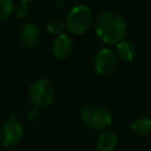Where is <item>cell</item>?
Wrapping results in <instances>:
<instances>
[{"mask_svg": "<svg viewBox=\"0 0 151 151\" xmlns=\"http://www.w3.org/2000/svg\"><path fill=\"white\" fill-rule=\"evenodd\" d=\"M94 32L103 42L116 45L125 40L127 33L126 19L117 9H105L96 18Z\"/></svg>", "mask_w": 151, "mask_h": 151, "instance_id": "1", "label": "cell"}, {"mask_svg": "<svg viewBox=\"0 0 151 151\" xmlns=\"http://www.w3.org/2000/svg\"><path fill=\"white\" fill-rule=\"evenodd\" d=\"M80 119L87 127L96 131H105L112 124L110 110L100 104H88L80 110Z\"/></svg>", "mask_w": 151, "mask_h": 151, "instance_id": "2", "label": "cell"}, {"mask_svg": "<svg viewBox=\"0 0 151 151\" xmlns=\"http://www.w3.org/2000/svg\"><path fill=\"white\" fill-rule=\"evenodd\" d=\"M93 24V14L88 6L76 5L73 6L65 19V28L72 34L80 35L87 32Z\"/></svg>", "mask_w": 151, "mask_h": 151, "instance_id": "3", "label": "cell"}, {"mask_svg": "<svg viewBox=\"0 0 151 151\" xmlns=\"http://www.w3.org/2000/svg\"><path fill=\"white\" fill-rule=\"evenodd\" d=\"M54 87L45 78H38L28 86V98L35 109H46L54 101Z\"/></svg>", "mask_w": 151, "mask_h": 151, "instance_id": "4", "label": "cell"}, {"mask_svg": "<svg viewBox=\"0 0 151 151\" xmlns=\"http://www.w3.org/2000/svg\"><path fill=\"white\" fill-rule=\"evenodd\" d=\"M24 137V126L13 113L0 125V145L4 147L17 146Z\"/></svg>", "mask_w": 151, "mask_h": 151, "instance_id": "5", "label": "cell"}, {"mask_svg": "<svg viewBox=\"0 0 151 151\" xmlns=\"http://www.w3.org/2000/svg\"><path fill=\"white\" fill-rule=\"evenodd\" d=\"M118 58L113 50L103 47L98 50L92 58V67L100 76L111 74L117 67Z\"/></svg>", "mask_w": 151, "mask_h": 151, "instance_id": "6", "label": "cell"}, {"mask_svg": "<svg viewBox=\"0 0 151 151\" xmlns=\"http://www.w3.org/2000/svg\"><path fill=\"white\" fill-rule=\"evenodd\" d=\"M19 40L26 48H35L41 41V29L39 25L32 21L25 22L19 32Z\"/></svg>", "mask_w": 151, "mask_h": 151, "instance_id": "7", "label": "cell"}, {"mask_svg": "<svg viewBox=\"0 0 151 151\" xmlns=\"http://www.w3.org/2000/svg\"><path fill=\"white\" fill-rule=\"evenodd\" d=\"M74 50V40L71 35L66 33H61L57 35L52 42L51 52L53 57L58 60H64L68 58Z\"/></svg>", "mask_w": 151, "mask_h": 151, "instance_id": "8", "label": "cell"}, {"mask_svg": "<svg viewBox=\"0 0 151 151\" xmlns=\"http://www.w3.org/2000/svg\"><path fill=\"white\" fill-rule=\"evenodd\" d=\"M114 53L119 60H122L124 63H130L134 59L136 53H137V48L132 41L125 39V40L116 44Z\"/></svg>", "mask_w": 151, "mask_h": 151, "instance_id": "9", "label": "cell"}, {"mask_svg": "<svg viewBox=\"0 0 151 151\" xmlns=\"http://www.w3.org/2000/svg\"><path fill=\"white\" fill-rule=\"evenodd\" d=\"M118 143V136L112 130L103 131L97 138V149L99 151H112Z\"/></svg>", "mask_w": 151, "mask_h": 151, "instance_id": "10", "label": "cell"}, {"mask_svg": "<svg viewBox=\"0 0 151 151\" xmlns=\"http://www.w3.org/2000/svg\"><path fill=\"white\" fill-rule=\"evenodd\" d=\"M131 131L139 136V137H146L151 134V118L147 117H138L131 123Z\"/></svg>", "mask_w": 151, "mask_h": 151, "instance_id": "11", "label": "cell"}, {"mask_svg": "<svg viewBox=\"0 0 151 151\" xmlns=\"http://www.w3.org/2000/svg\"><path fill=\"white\" fill-rule=\"evenodd\" d=\"M46 31L51 34L59 35L65 29V20H63L59 17H52L46 22Z\"/></svg>", "mask_w": 151, "mask_h": 151, "instance_id": "12", "label": "cell"}, {"mask_svg": "<svg viewBox=\"0 0 151 151\" xmlns=\"http://www.w3.org/2000/svg\"><path fill=\"white\" fill-rule=\"evenodd\" d=\"M14 9V2L12 0H0V21L7 20Z\"/></svg>", "mask_w": 151, "mask_h": 151, "instance_id": "13", "label": "cell"}, {"mask_svg": "<svg viewBox=\"0 0 151 151\" xmlns=\"http://www.w3.org/2000/svg\"><path fill=\"white\" fill-rule=\"evenodd\" d=\"M14 15L18 19H25L28 13H29V6L27 1H18L14 2V9H13Z\"/></svg>", "mask_w": 151, "mask_h": 151, "instance_id": "14", "label": "cell"}, {"mask_svg": "<svg viewBox=\"0 0 151 151\" xmlns=\"http://www.w3.org/2000/svg\"><path fill=\"white\" fill-rule=\"evenodd\" d=\"M27 119L29 122H35L39 119V110L35 107H32L28 112H27Z\"/></svg>", "mask_w": 151, "mask_h": 151, "instance_id": "15", "label": "cell"}, {"mask_svg": "<svg viewBox=\"0 0 151 151\" xmlns=\"http://www.w3.org/2000/svg\"><path fill=\"white\" fill-rule=\"evenodd\" d=\"M54 5H55L57 7H59V8H63V6H64V2H63V1H59V0H57V1H54Z\"/></svg>", "mask_w": 151, "mask_h": 151, "instance_id": "16", "label": "cell"}, {"mask_svg": "<svg viewBox=\"0 0 151 151\" xmlns=\"http://www.w3.org/2000/svg\"><path fill=\"white\" fill-rule=\"evenodd\" d=\"M129 151H134V150H129Z\"/></svg>", "mask_w": 151, "mask_h": 151, "instance_id": "17", "label": "cell"}, {"mask_svg": "<svg viewBox=\"0 0 151 151\" xmlns=\"http://www.w3.org/2000/svg\"><path fill=\"white\" fill-rule=\"evenodd\" d=\"M0 119H1V114H0Z\"/></svg>", "mask_w": 151, "mask_h": 151, "instance_id": "18", "label": "cell"}]
</instances>
